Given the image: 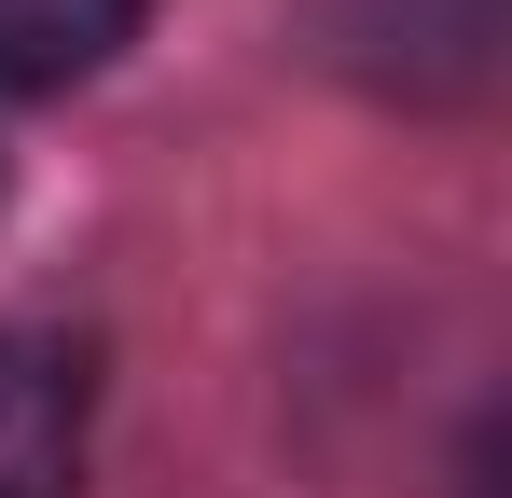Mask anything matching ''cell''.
Here are the masks:
<instances>
[{"instance_id": "6da1fadb", "label": "cell", "mask_w": 512, "mask_h": 498, "mask_svg": "<svg viewBox=\"0 0 512 498\" xmlns=\"http://www.w3.org/2000/svg\"><path fill=\"white\" fill-rule=\"evenodd\" d=\"M346 70L388 97H485L499 70V0H346L333 14Z\"/></svg>"}, {"instance_id": "7a4b0ae2", "label": "cell", "mask_w": 512, "mask_h": 498, "mask_svg": "<svg viewBox=\"0 0 512 498\" xmlns=\"http://www.w3.org/2000/svg\"><path fill=\"white\" fill-rule=\"evenodd\" d=\"M0 498H84V346L0 332Z\"/></svg>"}, {"instance_id": "3957f363", "label": "cell", "mask_w": 512, "mask_h": 498, "mask_svg": "<svg viewBox=\"0 0 512 498\" xmlns=\"http://www.w3.org/2000/svg\"><path fill=\"white\" fill-rule=\"evenodd\" d=\"M153 0H0V97H56L139 42Z\"/></svg>"}]
</instances>
